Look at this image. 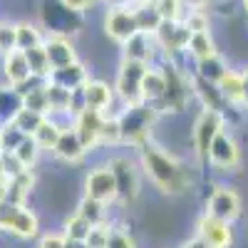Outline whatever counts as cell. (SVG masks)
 Returning a JSON list of instances; mask_svg holds the SVG:
<instances>
[{"label": "cell", "mask_w": 248, "mask_h": 248, "mask_svg": "<svg viewBox=\"0 0 248 248\" xmlns=\"http://www.w3.org/2000/svg\"><path fill=\"white\" fill-rule=\"evenodd\" d=\"M137 159L144 179H149L156 191L167 196H184L194 189V169L154 139L137 149Z\"/></svg>", "instance_id": "obj_1"}, {"label": "cell", "mask_w": 248, "mask_h": 248, "mask_svg": "<svg viewBox=\"0 0 248 248\" xmlns=\"http://www.w3.org/2000/svg\"><path fill=\"white\" fill-rule=\"evenodd\" d=\"M159 112L152 105H134V107H122L117 112L119 129H122V144L132 147L134 152L144 147L147 141H152V129L156 122Z\"/></svg>", "instance_id": "obj_2"}, {"label": "cell", "mask_w": 248, "mask_h": 248, "mask_svg": "<svg viewBox=\"0 0 248 248\" xmlns=\"http://www.w3.org/2000/svg\"><path fill=\"white\" fill-rule=\"evenodd\" d=\"M105 161L109 164L114 181H117V203L119 206L134 203L141 194V179H144L139 159L127 154V152H122V154H109Z\"/></svg>", "instance_id": "obj_3"}, {"label": "cell", "mask_w": 248, "mask_h": 248, "mask_svg": "<svg viewBox=\"0 0 248 248\" xmlns=\"http://www.w3.org/2000/svg\"><path fill=\"white\" fill-rule=\"evenodd\" d=\"M226 124V114L223 112H216V109H201L199 117L194 119V127H191V156L199 167H206L209 161V149L214 139L218 137V132Z\"/></svg>", "instance_id": "obj_4"}, {"label": "cell", "mask_w": 248, "mask_h": 248, "mask_svg": "<svg viewBox=\"0 0 248 248\" xmlns=\"http://www.w3.org/2000/svg\"><path fill=\"white\" fill-rule=\"evenodd\" d=\"M147 67L149 65H144V62H132V60L119 57L117 75H114V82H112L119 107L141 105V79H144Z\"/></svg>", "instance_id": "obj_5"}, {"label": "cell", "mask_w": 248, "mask_h": 248, "mask_svg": "<svg viewBox=\"0 0 248 248\" xmlns=\"http://www.w3.org/2000/svg\"><path fill=\"white\" fill-rule=\"evenodd\" d=\"M102 30H105V35L112 40L114 45L122 47L132 35L139 32L134 5L124 3V0H117V3L107 5L105 13H102Z\"/></svg>", "instance_id": "obj_6"}, {"label": "cell", "mask_w": 248, "mask_h": 248, "mask_svg": "<svg viewBox=\"0 0 248 248\" xmlns=\"http://www.w3.org/2000/svg\"><path fill=\"white\" fill-rule=\"evenodd\" d=\"M243 164V149L236 139V134L223 127L218 132V137L214 139L211 149H209V161H206V167L214 169L216 174H233L241 169Z\"/></svg>", "instance_id": "obj_7"}, {"label": "cell", "mask_w": 248, "mask_h": 248, "mask_svg": "<svg viewBox=\"0 0 248 248\" xmlns=\"http://www.w3.org/2000/svg\"><path fill=\"white\" fill-rule=\"evenodd\" d=\"M203 214L216 216V218L229 221V223H236L241 218V214H243V199L236 191V186L216 184L211 189V194L206 196V201H203Z\"/></svg>", "instance_id": "obj_8"}, {"label": "cell", "mask_w": 248, "mask_h": 248, "mask_svg": "<svg viewBox=\"0 0 248 248\" xmlns=\"http://www.w3.org/2000/svg\"><path fill=\"white\" fill-rule=\"evenodd\" d=\"M189 37H191V32L184 25V20H161V25L154 32L156 47H159V60L171 62L179 55H184Z\"/></svg>", "instance_id": "obj_9"}, {"label": "cell", "mask_w": 248, "mask_h": 248, "mask_svg": "<svg viewBox=\"0 0 248 248\" xmlns=\"http://www.w3.org/2000/svg\"><path fill=\"white\" fill-rule=\"evenodd\" d=\"M82 196H90L94 201H102V203H117V181H114V174L109 169L107 161H99L87 171L85 181H82Z\"/></svg>", "instance_id": "obj_10"}, {"label": "cell", "mask_w": 248, "mask_h": 248, "mask_svg": "<svg viewBox=\"0 0 248 248\" xmlns=\"http://www.w3.org/2000/svg\"><path fill=\"white\" fill-rule=\"evenodd\" d=\"M194 236H199L201 241H206L211 248H233L236 243V229L233 223L221 221L216 216L209 214H199L196 223H194Z\"/></svg>", "instance_id": "obj_11"}, {"label": "cell", "mask_w": 248, "mask_h": 248, "mask_svg": "<svg viewBox=\"0 0 248 248\" xmlns=\"http://www.w3.org/2000/svg\"><path fill=\"white\" fill-rule=\"evenodd\" d=\"M79 94H82V105H85L87 109H97V112H105V114L119 112V109H114V105H117L114 87L107 79L90 77V82L79 90Z\"/></svg>", "instance_id": "obj_12"}, {"label": "cell", "mask_w": 248, "mask_h": 248, "mask_svg": "<svg viewBox=\"0 0 248 248\" xmlns=\"http://www.w3.org/2000/svg\"><path fill=\"white\" fill-rule=\"evenodd\" d=\"M72 129L77 132V137L82 139L87 152L99 149V134H102V124H105V112H97V109H87L82 107L72 119Z\"/></svg>", "instance_id": "obj_13"}, {"label": "cell", "mask_w": 248, "mask_h": 248, "mask_svg": "<svg viewBox=\"0 0 248 248\" xmlns=\"http://www.w3.org/2000/svg\"><path fill=\"white\" fill-rule=\"evenodd\" d=\"M45 52H47V60L52 70H60V67H67L72 62L79 60V52H77V45L75 40L65 32H47L45 35V43H43Z\"/></svg>", "instance_id": "obj_14"}, {"label": "cell", "mask_w": 248, "mask_h": 248, "mask_svg": "<svg viewBox=\"0 0 248 248\" xmlns=\"http://www.w3.org/2000/svg\"><path fill=\"white\" fill-rule=\"evenodd\" d=\"M0 77H3V82L13 90H20L25 82L32 79L30 62H28L23 50H13V52L0 57Z\"/></svg>", "instance_id": "obj_15"}, {"label": "cell", "mask_w": 248, "mask_h": 248, "mask_svg": "<svg viewBox=\"0 0 248 248\" xmlns=\"http://www.w3.org/2000/svg\"><path fill=\"white\" fill-rule=\"evenodd\" d=\"M90 152L85 149V144H82V139L77 137V132L72 129V124L67 122L65 124V129H62L57 144H55V149H52V156L62 164H67V167H77V164L85 161Z\"/></svg>", "instance_id": "obj_16"}, {"label": "cell", "mask_w": 248, "mask_h": 248, "mask_svg": "<svg viewBox=\"0 0 248 248\" xmlns=\"http://www.w3.org/2000/svg\"><path fill=\"white\" fill-rule=\"evenodd\" d=\"M122 60H132V62H144V65H154L159 60V47H156V40L152 32H137L132 35L122 47Z\"/></svg>", "instance_id": "obj_17"}, {"label": "cell", "mask_w": 248, "mask_h": 248, "mask_svg": "<svg viewBox=\"0 0 248 248\" xmlns=\"http://www.w3.org/2000/svg\"><path fill=\"white\" fill-rule=\"evenodd\" d=\"M164 94H167V70H164V62L161 65L154 62V65L147 67L144 79H141V102L156 107L164 99Z\"/></svg>", "instance_id": "obj_18"}, {"label": "cell", "mask_w": 248, "mask_h": 248, "mask_svg": "<svg viewBox=\"0 0 248 248\" xmlns=\"http://www.w3.org/2000/svg\"><path fill=\"white\" fill-rule=\"evenodd\" d=\"M90 77H92V75H90L87 65L77 60V62H72V65H67V67L52 70L50 82H55V85L65 87V90H70V92H79V90L90 82Z\"/></svg>", "instance_id": "obj_19"}, {"label": "cell", "mask_w": 248, "mask_h": 248, "mask_svg": "<svg viewBox=\"0 0 248 248\" xmlns=\"http://www.w3.org/2000/svg\"><path fill=\"white\" fill-rule=\"evenodd\" d=\"M216 87H218V94H221L226 107L241 109V105H243V72H241V67L231 65V70L221 77V82Z\"/></svg>", "instance_id": "obj_20"}, {"label": "cell", "mask_w": 248, "mask_h": 248, "mask_svg": "<svg viewBox=\"0 0 248 248\" xmlns=\"http://www.w3.org/2000/svg\"><path fill=\"white\" fill-rule=\"evenodd\" d=\"M15 28H17V50H32V47H40L45 43V25H40L37 20H30V17H23V20H15Z\"/></svg>", "instance_id": "obj_21"}, {"label": "cell", "mask_w": 248, "mask_h": 248, "mask_svg": "<svg viewBox=\"0 0 248 248\" xmlns=\"http://www.w3.org/2000/svg\"><path fill=\"white\" fill-rule=\"evenodd\" d=\"M229 70H231V62L218 52V55H214V57H209V60L194 62V72H191V75H194L196 79L209 82V85H218L221 77L229 72Z\"/></svg>", "instance_id": "obj_22"}, {"label": "cell", "mask_w": 248, "mask_h": 248, "mask_svg": "<svg viewBox=\"0 0 248 248\" xmlns=\"http://www.w3.org/2000/svg\"><path fill=\"white\" fill-rule=\"evenodd\" d=\"M186 57H191V62H199V60H209L214 55H218V45L214 40V32L211 30H203V32H191L189 43H186Z\"/></svg>", "instance_id": "obj_23"}, {"label": "cell", "mask_w": 248, "mask_h": 248, "mask_svg": "<svg viewBox=\"0 0 248 248\" xmlns=\"http://www.w3.org/2000/svg\"><path fill=\"white\" fill-rule=\"evenodd\" d=\"M10 236L20 238V241H32L40 236V216L30 209V206H23L17 211L13 226H10Z\"/></svg>", "instance_id": "obj_24"}, {"label": "cell", "mask_w": 248, "mask_h": 248, "mask_svg": "<svg viewBox=\"0 0 248 248\" xmlns=\"http://www.w3.org/2000/svg\"><path fill=\"white\" fill-rule=\"evenodd\" d=\"M65 124L67 122H60L55 117H45V122L40 124V129L32 134V139L37 141V147L43 149V152H50L52 154V149H55V144H57L62 129H65Z\"/></svg>", "instance_id": "obj_25"}, {"label": "cell", "mask_w": 248, "mask_h": 248, "mask_svg": "<svg viewBox=\"0 0 248 248\" xmlns=\"http://www.w3.org/2000/svg\"><path fill=\"white\" fill-rule=\"evenodd\" d=\"M107 209H109L107 203L94 201V199H90V196H82L79 203H77V209H75V214H79L82 218L90 221L92 226H99V223H107V221H109V218H107Z\"/></svg>", "instance_id": "obj_26"}, {"label": "cell", "mask_w": 248, "mask_h": 248, "mask_svg": "<svg viewBox=\"0 0 248 248\" xmlns=\"http://www.w3.org/2000/svg\"><path fill=\"white\" fill-rule=\"evenodd\" d=\"M134 13H137V23H139V30L141 32H156V28L161 25V15L156 13L152 0H144V3H137L134 5Z\"/></svg>", "instance_id": "obj_27"}, {"label": "cell", "mask_w": 248, "mask_h": 248, "mask_svg": "<svg viewBox=\"0 0 248 248\" xmlns=\"http://www.w3.org/2000/svg\"><path fill=\"white\" fill-rule=\"evenodd\" d=\"M23 107V94L13 87H0V124L10 122L15 117V112Z\"/></svg>", "instance_id": "obj_28"}, {"label": "cell", "mask_w": 248, "mask_h": 248, "mask_svg": "<svg viewBox=\"0 0 248 248\" xmlns=\"http://www.w3.org/2000/svg\"><path fill=\"white\" fill-rule=\"evenodd\" d=\"M90 231H92V223L85 221L79 214H70L62 221V236L70 238V241H87Z\"/></svg>", "instance_id": "obj_29"}, {"label": "cell", "mask_w": 248, "mask_h": 248, "mask_svg": "<svg viewBox=\"0 0 248 248\" xmlns=\"http://www.w3.org/2000/svg\"><path fill=\"white\" fill-rule=\"evenodd\" d=\"M15 127L23 132L25 137H32L37 129H40V124L45 122V114H40V112H32V109H25V107H20L15 112V117L10 119Z\"/></svg>", "instance_id": "obj_30"}, {"label": "cell", "mask_w": 248, "mask_h": 248, "mask_svg": "<svg viewBox=\"0 0 248 248\" xmlns=\"http://www.w3.org/2000/svg\"><path fill=\"white\" fill-rule=\"evenodd\" d=\"M25 57H28V62H30V72H32V77L50 79V75H52V65H50L47 52H45V47H43V45L28 50V52H25Z\"/></svg>", "instance_id": "obj_31"}, {"label": "cell", "mask_w": 248, "mask_h": 248, "mask_svg": "<svg viewBox=\"0 0 248 248\" xmlns=\"http://www.w3.org/2000/svg\"><path fill=\"white\" fill-rule=\"evenodd\" d=\"M13 154L17 156V161L23 164L25 169H35L37 161H40V156H43V149L37 147V141H35L32 137H25L23 141H20V147H17Z\"/></svg>", "instance_id": "obj_32"}, {"label": "cell", "mask_w": 248, "mask_h": 248, "mask_svg": "<svg viewBox=\"0 0 248 248\" xmlns=\"http://www.w3.org/2000/svg\"><path fill=\"white\" fill-rule=\"evenodd\" d=\"M122 144V129H119V119L114 114H105V124H102V134H99V147H119Z\"/></svg>", "instance_id": "obj_33"}, {"label": "cell", "mask_w": 248, "mask_h": 248, "mask_svg": "<svg viewBox=\"0 0 248 248\" xmlns=\"http://www.w3.org/2000/svg\"><path fill=\"white\" fill-rule=\"evenodd\" d=\"M17 50V28H15V20L8 17H0V57Z\"/></svg>", "instance_id": "obj_34"}, {"label": "cell", "mask_w": 248, "mask_h": 248, "mask_svg": "<svg viewBox=\"0 0 248 248\" xmlns=\"http://www.w3.org/2000/svg\"><path fill=\"white\" fill-rule=\"evenodd\" d=\"M23 139H25V134L20 132L13 122L0 124V152H15Z\"/></svg>", "instance_id": "obj_35"}, {"label": "cell", "mask_w": 248, "mask_h": 248, "mask_svg": "<svg viewBox=\"0 0 248 248\" xmlns=\"http://www.w3.org/2000/svg\"><path fill=\"white\" fill-rule=\"evenodd\" d=\"M184 25L189 28V32H203L211 30V13L209 10H186Z\"/></svg>", "instance_id": "obj_36"}, {"label": "cell", "mask_w": 248, "mask_h": 248, "mask_svg": "<svg viewBox=\"0 0 248 248\" xmlns=\"http://www.w3.org/2000/svg\"><path fill=\"white\" fill-rule=\"evenodd\" d=\"M156 13L161 15V20H184L186 8L181 0H152Z\"/></svg>", "instance_id": "obj_37"}, {"label": "cell", "mask_w": 248, "mask_h": 248, "mask_svg": "<svg viewBox=\"0 0 248 248\" xmlns=\"http://www.w3.org/2000/svg\"><path fill=\"white\" fill-rule=\"evenodd\" d=\"M109 233H112V223H99V226H92V231L87 236V248H107V241H109Z\"/></svg>", "instance_id": "obj_38"}, {"label": "cell", "mask_w": 248, "mask_h": 248, "mask_svg": "<svg viewBox=\"0 0 248 248\" xmlns=\"http://www.w3.org/2000/svg\"><path fill=\"white\" fill-rule=\"evenodd\" d=\"M20 209H23V206L10 203L8 199L0 201V233H10V226H13V221H15Z\"/></svg>", "instance_id": "obj_39"}, {"label": "cell", "mask_w": 248, "mask_h": 248, "mask_svg": "<svg viewBox=\"0 0 248 248\" xmlns=\"http://www.w3.org/2000/svg\"><path fill=\"white\" fill-rule=\"evenodd\" d=\"M107 248H137V243H134V238L129 236V231L119 229V226H112V233H109Z\"/></svg>", "instance_id": "obj_40"}, {"label": "cell", "mask_w": 248, "mask_h": 248, "mask_svg": "<svg viewBox=\"0 0 248 248\" xmlns=\"http://www.w3.org/2000/svg\"><path fill=\"white\" fill-rule=\"evenodd\" d=\"M67 238L62 236V231H45L37 236V248H65Z\"/></svg>", "instance_id": "obj_41"}, {"label": "cell", "mask_w": 248, "mask_h": 248, "mask_svg": "<svg viewBox=\"0 0 248 248\" xmlns=\"http://www.w3.org/2000/svg\"><path fill=\"white\" fill-rule=\"evenodd\" d=\"M57 3L67 13H72V15H85V13H90L97 5L94 0H57Z\"/></svg>", "instance_id": "obj_42"}, {"label": "cell", "mask_w": 248, "mask_h": 248, "mask_svg": "<svg viewBox=\"0 0 248 248\" xmlns=\"http://www.w3.org/2000/svg\"><path fill=\"white\" fill-rule=\"evenodd\" d=\"M186 10H209V5L214 0H181Z\"/></svg>", "instance_id": "obj_43"}, {"label": "cell", "mask_w": 248, "mask_h": 248, "mask_svg": "<svg viewBox=\"0 0 248 248\" xmlns=\"http://www.w3.org/2000/svg\"><path fill=\"white\" fill-rule=\"evenodd\" d=\"M241 72H243V105H241V109L248 112V65H243Z\"/></svg>", "instance_id": "obj_44"}, {"label": "cell", "mask_w": 248, "mask_h": 248, "mask_svg": "<svg viewBox=\"0 0 248 248\" xmlns=\"http://www.w3.org/2000/svg\"><path fill=\"white\" fill-rule=\"evenodd\" d=\"M181 248H211V246L206 243V241H201L199 236H191L189 241H184V243H181Z\"/></svg>", "instance_id": "obj_45"}, {"label": "cell", "mask_w": 248, "mask_h": 248, "mask_svg": "<svg viewBox=\"0 0 248 248\" xmlns=\"http://www.w3.org/2000/svg\"><path fill=\"white\" fill-rule=\"evenodd\" d=\"M8 189H10V179L0 171V201L3 199H8Z\"/></svg>", "instance_id": "obj_46"}, {"label": "cell", "mask_w": 248, "mask_h": 248, "mask_svg": "<svg viewBox=\"0 0 248 248\" xmlns=\"http://www.w3.org/2000/svg\"><path fill=\"white\" fill-rule=\"evenodd\" d=\"M65 248H87V243H85V241H70V238H67Z\"/></svg>", "instance_id": "obj_47"}, {"label": "cell", "mask_w": 248, "mask_h": 248, "mask_svg": "<svg viewBox=\"0 0 248 248\" xmlns=\"http://www.w3.org/2000/svg\"><path fill=\"white\" fill-rule=\"evenodd\" d=\"M94 3H97V5H105V8H107V5H112V3H117V0H94Z\"/></svg>", "instance_id": "obj_48"}, {"label": "cell", "mask_w": 248, "mask_h": 248, "mask_svg": "<svg viewBox=\"0 0 248 248\" xmlns=\"http://www.w3.org/2000/svg\"><path fill=\"white\" fill-rule=\"evenodd\" d=\"M241 8L246 10V15H248V0H241Z\"/></svg>", "instance_id": "obj_49"}, {"label": "cell", "mask_w": 248, "mask_h": 248, "mask_svg": "<svg viewBox=\"0 0 248 248\" xmlns=\"http://www.w3.org/2000/svg\"><path fill=\"white\" fill-rule=\"evenodd\" d=\"M0 87H5V82H3V77H0Z\"/></svg>", "instance_id": "obj_50"}, {"label": "cell", "mask_w": 248, "mask_h": 248, "mask_svg": "<svg viewBox=\"0 0 248 248\" xmlns=\"http://www.w3.org/2000/svg\"><path fill=\"white\" fill-rule=\"evenodd\" d=\"M0 154H3V152H0Z\"/></svg>", "instance_id": "obj_51"}]
</instances>
